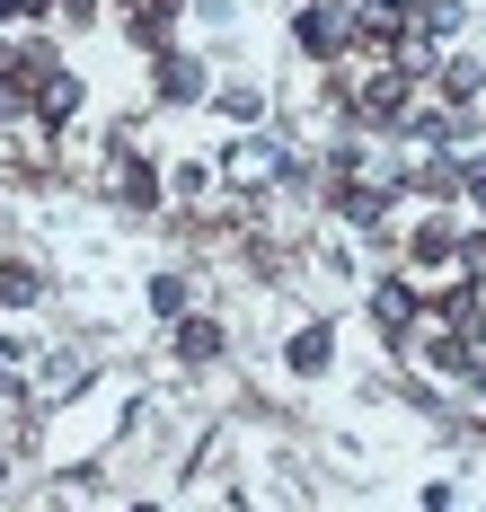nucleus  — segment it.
<instances>
[{
  "instance_id": "obj_1",
  "label": "nucleus",
  "mask_w": 486,
  "mask_h": 512,
  "mask_svg": "<svg viewBox=\"0 0 486 512\" xmlns=\"http://www.w3.org/2000/svg\"><path fill=\"white\" fill-rule=\"evenodd\" d=\"M345 106H354V124H363V133H398V124H407V106H416V80H407L398 62H380Z\"/></svg>"
},
{
  "instance_id": "obj_2",
  "label": "nucleus",
  "mask_w": 486,
  "mask_h": 512,
  "mask_svg": "<svg viewBox=\"0 0 486 512\" xmlns=\"http://www.w3.org/2000/svg\"><path fill=\"white\" fill-rule=\"evenodd\" d=\"M389 204H398V186H389V177H327V212H336V221H354V230H380Z\"/></svg>"
},
{
  "instance_id": "obj_3",
  "label": "nucleus",
  "mask_w": 486,
  "mask_h": 512,
  "mask_svg": "<svg viewBox=\"0 0 486 512\" xmlns=\"http://www.w3.org/2000/svg\"><path fill=\"white\" fill-rule=\"evenodd\" d=\"M151 98H160V106H204V98H213V71H204L195 53L160 45V53H151Z\"/></svg>"
},
{
  "instance_id": "obj_4",
  "label": "nucleus",
  "mask_w": 486,
  "mask_h": 512,
  "mask_svg": "<svg viewBox=\"0 0 486 512\" xmlns=\"http://www.w3.org/2000/svg\"><path fill=\"white\" fill-rule=\"evenodd\" d=\"M292 45L310 53V62H336V53L354 45V9H336V0H310V9L292 18Z\"/></svg>"
},
{
  "instance_id": "obj_5",
  "label": "nucleus",
  "mask_w": 486,
  "mask_h": 512,
  "mask_svg": "<svg viewBox=\"0 0 486 512\" xmlns=\"http://www.w3.org/2000/svg\"><path fill=\"white\" fill-rule=\"evenodd\" d=\"M372 318H380V336H389V345H407V336L425 327V292H416L407 274H389V283H372Z\"/></svg>"
},
{
  "instance_id": "obj_6",
  "label": "nucleus",
  "mask_w": 486,
  "mask_h": 512,
  "mask_svg": "<svg viewBox=\"0 0 486 512\" xmlns=\"http://www.w3.org/2000/svg\"><path fill=\"white\" fill-rule=\"evenodd\" d=\"M107 177H115V195H124L133 212H151V204H160V168L133 151V142H107Z\"/></svg>"
},
{
  "instance_id": "obj_7",
  "label": "nucleus",
  "mask_w": 486,
  "mask_h": 512,
  "mask_svg": "<svg viewBox=\"0 0 486 512\" xmlns=\"http://www.w3.org/2000/svg\"><path fill=\"white\" fill-rule=\"evenodd\" d=\"M115 9H124V36H133V45H142V53H160L186 0H115Z\"/></svg>"
},
{
  "instance_id": "obj_8",
  "label": "nucleus",
  "mask_w": 486,
  "mask_h": 512,
  "mask_svg": "<svg viewBox=\"0 0 486 512\" xmlns=\"http://www.w3.org/2000/svg\"><path fill=\"white\" fill-rule=\"evenodd\" d=\"M283 362H292V380H319L327 362H336V327H327V318H310V327H292V345H283Z\"/></svg>"
},
{
  "instance_id": "obj_9",
  "label": "nucleus",
  "mask_w": 486,
  "mask_h": 512,
  "mask_svg": "<svg viewBox=\"0 0 486 512\" xmlns=\"http://www.w3.org/2000/svg\"><path fill=\"white\" fill-rule=\"evenodd\" d=\"M27 115H36V124H45V133H62V124H71V115H80V80H71V71H54V80H45V89H36V98H27Z\"/></svg>"
},
{
  "instance_id": "obj_10",
  "label": "nucleus",
  "mask_w": 486,
  "mask_h": 512,
  "mask_svg": "<svg viewBox=\"0 0 486 512\" xmlns=\"http://www.w3.org/2000/svg\"><path fill=\"white\" fill-rule=\"evenodd\" d=\"M407 265H460V221H416Z\"/></svg>"
},
{
  "instance_id": "obj_11",
  "label": "nucleus",
  "mask_w": 486,
  "mask_h": 512,
  "mask_svg": "<svg viewBox=\"0 0 486 512\" xmlns=\"http://www.w3.org/2000/svg\"><path fill=\"white\" fill-rule=\"evenodd\" d=\"M45 301V274L27 256H0V309H36Z\"/></svg>"
},
{
  "instance_id": "obj_12",
  "label": "nucleus",
  "mask_w": 486,
  "mask_h": 512,
  "mask_svg": "<svg viewBox=\"0 0 486 512\" xmlns=\"http://www.w3.org/2000/svg\"><path fill=\"white\" fill-rule=\"evenodd\" d=\"M168 345H177V362H213L221 354V327H213V318H177Z\"/></svg>"
},
{
  "instance_id": "obj_13",
  "label": "nucleus",
  "mask_w": 486,
  "mask_h": 512,
  "mask_svg": "<svg viewBox=\"0 0 486 512\" xmlns=\"http://www.w3.org/2000/svg\"><path fill=\"white\" fill-rule=\"evenodd\" d=\"M407 186H416V195H433V204H451V195H460V159H425Z\"/></svg>"
},
{
  "instance_id": "obj_14",
  "label": "nucleus",
  "mask_w": 486,
  "mask_h": 512,
  "mask_svg": "<svg viewBox=\"0 0 486 512\" xmlns=\"http://www.w3.org/2000/svg\"><path fill=\"white\" fill-rule=\"evenodd\" d=\"M416 9H425V0H363V9H354V18H363V27H380V36H389V27H416Z\"/></svg>"
},
{
  "instance_id": "obj_15",
  "label": "nucleus",
  "mask_w": 486,
  "mask_h": 512,
  "mask_svg": "<svg viewBox=\"0 0 486 512\" xmlns=\"http://www.w3.org/2000/svg\"><path fill=\"white\" fill-rule=\"evenodd\" d=\"M221 115H230V124H257V115H266V89H257V80H239V89H221Z\"/></svg>"
},
{
  "instance_id": "obj_16",
  "label": "nucleus",
  "mask_w": 486,
  "mask_h": 512,
  "mask_svg": "<svg viewBox=\"0 0 486 512\" xmlns=\"http://www.w3.org/2000/svg\"><path fill=\"white\" fill-rule=\"evenodd\" d=\"M460 195H469V204L486 212V151H469V159H460Z\"/></svg>"
},
{
  "instance_id": "obj_17",
  "label": "nucleus",
  "mask_w": 486,
  "mask_h": 512,
  "mask_svg": "<svg viewBox=\"0 0 486 512\" xmlns=\"http://www.w3.org/2000/svg\"><path fill=\"white\" fill-rule=\"evenodd\" d=\"M151 309H160V318H177V309H186V283H177V274H160V283H151Z\"/></svg>"
},
{
  "instance_id": "obj_18",
  "label": "nucleus",
  "mask_w": 486,
  "mask_h": 512,
  "mask_svg": "<svg viewBox=\"0 0 486 512\" xmlns=\"http://www.w3.org/2000/svg\"><path fill=\"white\" fill-rule=\"evenodd\" d=\"M0 398H18V345L0 336Z\"/></svg>"
},
{
  "instance_id": "obj_19",
  "label": "nucleus",
  "mask_w": 486,
  "mask_h": 512,
  "mask_svg": "<svg viewBox=\"0 0 486 512\" xmlns=\"http://www.w3.org/2000/svg\"><path fill=\"white\" fill-rule=\"evenodd\" d=\"M9 9H18V18H54V0H9Z\"/></svg>"
},
{
  "instance_id": "obj_20",
  "label": "nucleus",
  "mask_w": 486,
  "mask_h": 512,
  "mask_svg": "<svg viewBox=\"0 0 486 512\" xmlns=\"http://www.w3.org/2000/svg\"><path fill=\"white\" fill-rule=\"evenodd\" d=\"M9 18H18V9H9V0H0V27H9Z\"/></svg>"
},
{
  "instance_id": "obj_21",
  "label": "nucleus",
  "mask_w": 486,
  "mask_h": 512,
  "mask_svg": "<svg viewBox=\"0 0 486 512\" xmlns=\"http://www.w3.org/2000/svg\"><path fill=\"white\" fill-rule=\"evenodd\" d=\"M133 512H160V504H133Z\"/></svg>"
},
{
  "instance_id": "obj_22",
  "label": "nucleus",
  "mask_w": 486,
  "mask_h": 512,
  "mask_svg": "<svg viewBox=\"0 0 486 512\" xmlns=\"http://www.w3.org/2000/svg\"><path fill=\"white\" fill-rule=\"evenodd\" d=\"M442 512H451V504H442Z\"/></svg>"
},
{
  "instance_id": "obj_23",
  "label": "nucleus",
  "mask_w": 486,
  "mask_h": 512,
  "mask_svg": "<svg viewBox=\"0 0 486 512\" xmlns=\"http://www.w3.org/2000/svg\"><path fill=\"white\" fill-rule=\"evenodd\" d=\"M478 283H486V274H478Z\"/></svg>"
}]
</instances>
